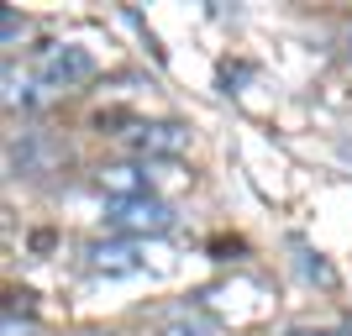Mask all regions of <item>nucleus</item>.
I'll return each instance as SVG.
<instances>
[{
	"label": "nucleus",
	"instance_id": "f257e3e1",
	"mask_svg": "<svg viewBox=\"0 0 352 336\" xmlns=\"http://www.w3.org/2000/svg\"><path fill=\"white\" fill-rule=\"evenodd\" d=\"M174 205L163 200V194H132V200H105V226L116 236H137V242H147V236H163L174 232Z\"/></svg>",
	"mask_w": 352,
	"mask_h": 336
},
{
	"label": "nucleus",
	"instance_id": "f03ea898",
	"mask_svg": "<svg viewBox=\"0 0 352 336\" xmlns=\"http://www.w3.org/2000/svg\"><path fill=\"white\" fill-rule=\"evenodd\" d=\"M32 79L47 89V95H58V89H79L95 79V53L79 43H47L37 47V58H32Z\"/></svg>",
	"mask_w": 352,
	"mask_h": 336
},
{
	"label": "nucleus",
	"instance_id": "7ed1b4c3",
	"mask_svg": "<svg viewBox=\"0 0 352 336\" xmlns=\"http://www.w3.org/2000/svg\"><path fill=\"white\" fill-rule=\"evenodd\" d=\"M85 268H89V273H105V278L137 273V268H147V242H137V236H105V242H89V247H85Z\"/></svg>",
	"mask_w": 352,
	"mask_h": 336
},
{
	"label": "nucleus",
	"instance_id": "20e7f679",
	"mask_svg": "<svg viewBox=\"0 0 352 336\" xmlns=\"http://www.w3.org/2000/svg\"><path fill=\"white\" fill-rule=\"evenodd\" d=\"M126 142L142 153V158H179L190 147V126L184 121H142L126 132Z\"/></svg>",
	"mask_w": 352,
	"mask_h": 336
},
{
	"label": "nucleus",
	"instance_id": "39448f33",
	"mask_svg": "<svg viewBox=\"0 0 352 336\" xmlns=\"http://www.w3.org/2000/svg\"><path fill=\"white\" fill-rule=\"evenodd\" d=\"M105 200H132V194H153V163H111L95 174Z\"/></svg>",
	"mask_w": 352,
	"mask_h": 336
},
{
	"label": "nucleus",
	"instance_id": "423d86ee",
	"mask_svg": "<svg viewBox=\"0 0 352 336\" xmlns=\"http://www.w3.org/2000/svg\"><path fill=\"white\" fill-rule=\"evenodd\" d=\"M153 336H221V326H216V315L200 310V305H168L158 321H153Z\"/></svg>",
	"mask_w": 352,
	"mask_h": 336
},
{
	"label": "nucleus",
	"instance_id": "0eeeda50",
	"mask_svg": "<svg viewBox=\"0 0 352 336\" xmlns=\"http://www.w3.org/2000/svg\"><path fill=\"white\" fill-rule=\"evenodd\" d=\"M47 89L32 79V69H16V63H6V105L11 111H32V105H43Z\"/></svg>",
	"mask_w": 352,
	"mask_h": 336
},
{
	"label": "nucleus",
	"instance_id": "6e6552de",
	"mask_svg": "<svg viewBox=\"0 0 352 336\" xmlns=\"http://www.w3.org/2000/svg\"><path fill=\"white\" fill-rule=\"evenodd\" d=\"M43 158H63L58 142H43V137H21L11 147V168L16 174H43Z\"/></svg>",
	"mask_w": 352,
	"mask_h": 336
},
{
	"label": "nucleus",
	"instance_id": "1a4fd4ad",
	"mask_svg": "<svg viewBox=\"0 0 352 336\" xmlns=\"http://www.w3.org/2000/svg\"><path fill=\"white\" fill-rule=\"evenodd\" d=\"M0 32H6V47H11L16 37L27 32V21H21V16H16V11H6V21H0Z\"/></svg>",
	"mask_w": 352,
	"mask_h": 336
},
{
	"label": "nucleus",
	"instance_id": "9d476101",
	"mask_svg": "<svg viewBox=\"0 0 352 336\" xmlns=\"http://www.w3.org/2000/svg\"><path fill=\"white\" fill-rule=\"evenodd\" d=\"M289 336H347V331H331V326H294Z\"/></svg>",
	"mask_w": 352,
	"mask_h": 336
}]
</instances>
